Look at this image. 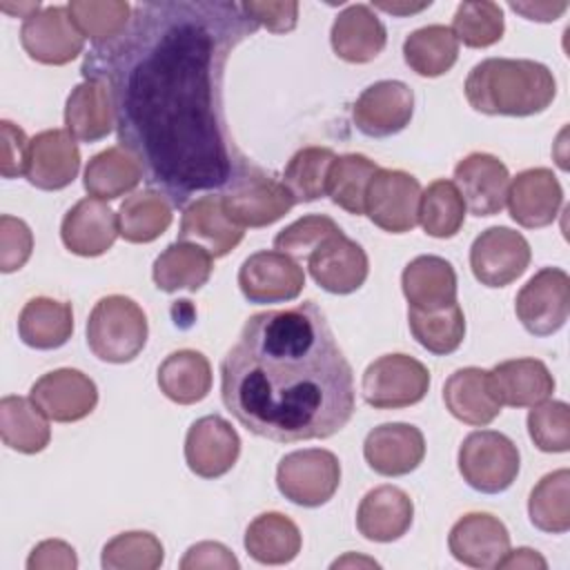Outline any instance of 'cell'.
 Returning a JSON list of instances; mask_svg holds the SVG:
<instances>
[{
	"instance_id": "obj_14",
	"label": "cell",
	"mask_w": 570,
	"mask_h": 570,
	"mask_svg": "<svg viewBox=\"0 0 570 570\" xmlns=\"http://www.w3.org/2000/svg\"><path fill=\"white\" fill-rule=\"evenodd\" d=\"M414 114V94L401 80H379L361 91L352 107L356 129L370 138L403 131Z\"/></svg>"
},
{
	"instance_id": "obj_12",
	"label": "cell",
	"mask_w": 570,
	"mask_h": 570,
	"mask_svg": "<svg viewBox=\"0 0 570 570\" xmlns=\"http://www.w3.org/2000/svg\"><path fill=\"white\" fill-rule=\"evenodd\" d=\"M223 205L240 227H267L283 218L296 203L283 180L256 167L229 187Z\"/></svg>"
},
{
	"instance_id": "obj_36",
	"label": "cell",
	"mask_w": 570,
	"mask_h": 570,
	"mask_svg": "<svg viewBox=\"0 0 570 570\" xmlns=\"http://www.w3.org/2000/svg\"><path fill=\"white\" fill-rule=\"evenodd\" d=\"M0 436L7 448L36 454L49 445L51 428L42 410L24 396H2L0 401Z\"/></svg>"
},
{
	"instance_id": "obj_32",
	"label": "cell",
	"mask_w": 570,
	"mask_h": 570,
	"mask_svg": "<svg viewBox=\"0 0 570 570\" xmlns=\"http://www.w3.org/2000/svg\"><path fill=\"white\" fill-rule=\"evenodd\" d=\"M214 272V258L209 252L194 243L176 240L154 261L151 276L160 292L174 294L178 289H200Z\"/></svg>"
},
{
	"instance_id": "obj_43",
	"label": "cell",
	"mask_w": 570,
	"mask_h": 570,
	"mask_svg": "<svg viewBox=\"0 0 570 570\" xmlns=\"http://www.w3.org/2000/svg\"><path fill=\"white\" fill-rule=\"evenodd\" d=\"M336 160L330 147H303L298 149L285 171L283 185L289 189L294 203H312L327 194V176Z\"/></svg>"
},
{
	"instance_id": "obj_3",
	"label": "cell",
	"mask_w": 570,
	"mask_h": 570,
	"mask_svg": "<svg viewBox=\"0 0 570 570\" xmlns=\"http://www.w3.org/2000/svg\"><path fill=\"white\" fill-rule=\"evenodd\" d=\"M465 98L488 116H534L557 96L552 71L528 58H485L465 78Z\"/></svg>"
},
{
	"instance_id": "obj_30",
	"label": "cell",
	"mask_w": 570,
	"mask_h": 570,
	"mask_svg": "<svg viewBox=\"0 0 570 570\" xmlns=\"http://www.w3.org/2000/svg\"><path fill=\"white\" fill-rule=\"evenodd\" d=\"M65 125L67 131L82 142L107 138L116 127L107 85L91 78L76 85L65 105Z\"/></svg>"
},
{
	"instance_id": "obj_20",
	"label": "cell",
	"mask_w": 570,
	"mask_h": 570,
	"mask_svg": "<svg viewBox=\"0 0 570 570\" xmlns=\"http://www.w3.org/2000/svg\"><path fill=\"white\" fill-rule=\"evenodd\" d=\"M80 171V149L67 129H45L29 142L27 180L45 191L73 183Z\"/></svg>"
},
{
	"instance_id": "obj_52",
	"label": "cell",
	"mask_w": 570,
	"mask_h": 570,
	"mask_svg": "<svg viewBox=\"0 0 570 570\" xmlns=\"http://www.w3.org/2000/svg\"><path fill=\"white\" fill-rule=\"evenodd\" d=\"M240 563L232 554V550L218 541H200L187 548L185 557L180 559V570H200V568H220V570H236Z\"/></svg>"
},
{
	"instance_id": "obj_4",
	"label": "cell",
	"mask_w": 570,
	"mask_h": 570,
	"mask_svg": "<svg viewBox=\"0 0 570 570\" xmlns=\"http://www.w3.org/2000/svg\"><path fill=\"white\" fill-rule=\"evenodd\" d=\"M142 307L122 294L100 298L87 318V345L105 363H129L147 343Z\"/></svg>"
},
{
	"instance_id": "obj_42",
	"label": "cell",
	"mask_w": 570,
	"mask_h": 570,
	"mask_svg": "<svg viewBox=\"0 0 570 570\" xmlns=\"http://www.w3.org/2000/svg\"><path fill=\"white\" fill-rule=\"evenodd\" d=\"M381 167L363 154L336 156L327 176V196L334 205L354 216L365 214V194L370 180Z\"/></svg>"
},
{
	"instance_id": "obj_33",
	"label": "cell",
	"mask_w": 570,
	"mask_h": 570,
	"mask_svg": "<svg viewBox=\"0 0 570 570\" xmlns=\"http://www.w3.org/2000/svg\"><path fill=\"white\" fill-rule=\"evenodd\" d=\"M247 554L265 566H283L296 559L301 552V530L298 525L281 512L258 514L245 530Z\"/></svg>"
},
{
	"instance_id": "obj_39",
	"label": "cell",
	"mask_w": 570,
	"mask_h": 570,
	"mask_svg": "<svg viewBox=\"0 0 570 570\" xmlns=\"http://www.w3.org/2000/svg\"><path fill=\"white\" fill-rule=\"evenodd\" d=\"M530 523L548 534L570 530V470L561 468L546 474L528 499Z\"/></svg>"
},
{
	"instance_id": "obj_6",
	"label": "cell",
	"mask_w": 570,
	"mask_h": 570,
	"mask_svg": "<svg viewBox=\"0 0 570 570\" xmlns=\"http://www.w3.org/2000/svg\"><path fill=\"white\" fill-rule=\"evenodd\" d=\"M278 492L303 508L327 503L341 485V463L334 452L323 448L294 450L278 461Z\"/></svg>"
},
{
	"instance_id": "obj_24",
	"label": "cell",
	"mask_w": 570,
	"mask_h": 570,
	"mask_svg": "<svg viewBox=\"0 0 570 570\" xmlns=\"http://www.w3.org/2000/svg\"><path fill=\"white\" fill-rule=\"evenodd\" d=\"M118 214L100 198L78 200L62 218L60 238L76 256H100L116 243Z\"/></svg>"
},
{
	"instance_id": "obj_45",
	"label": "cell",
	"mask_w": 570,
	"mask_h": 570,
	"mask_svg": "<svg viewBox=\"0 0 570 570\" xmlns=\"http://www.w3.org/2000/svg\"><path fill=\"white\" fill-rule=\"evenodd\" d=\"M165 561L163 543L156 534L131 530L105 543L100 566L105 570H156Z\"/></svg>"
},
{
	"instance_id": "obj_40",
	"label": "cell",
	"mask_w": 570,
	"mask_h": 570,
	"mask_svg": "<svg viewBox=\"0 0 570 570\" xmlns=\"http://www.w3.org/2000/svg\"><path fill=\"white\" fill-rule=\"evenodd\" d=\"M407 323L414 341L436 356L456 352L465 338V316L459 303L436 312L407 307Z\"/></svg>"
},
{
	"instance_id": "obj_16",
	"label": "cell",
	"mask_w": 570,
	"mask_h": 570,
	"mask_svg": "<svg viewBox=\"0 0 570 570\" xmlns=\"http://www.w3.org/2000/svg\"><path fill=\"white\" fill-rule=\"evenodd\" d=\"M240 454L238 432L218 414L196 419L185 436L187 468L203 479L227 474Z\"/></svg>"
},
{
	"instance_id": "obj_49",
	"label": "cell",
	"mask_w": 570,
	"mask_h": 570,
	"mask_svg": "<svg viewBox=\"0 0 570 570\" xmlns=\"http://www.w3.org/2000/svg\"><path fill=\"white\" fill-rule=\"evenodd\" d=\"M33 252V234L29 225L16 216H0V272L11 274L24 267Z\"/></svg>"
},
{
	"instance_id": "obj_41",
	"label": "cell",
	"mask_w": 570,
	"mask_h": 570,
	"mask_svg": "<svg viewBox=\"0 0 570 570\" xmlns=\"http://www.w3.org/2000/svg\"><path fill=\"white\" fill-rule=\"evenodd\" d=\"M465 203L452 180L439 178L421 191L419 223L432 238H452L465 220Z\"/></svg>"
},
{
	"instance_id": "obj_22",
	"label": "cell",
	"mask_w": 570,
	"mask_h": 570,
	"mask_svg": "<svg viewBox=\"0 0 570 570\" xmlns=\"http://www.w3.org/2000/svg\"><path fill=\"white\" fill-rule=\"evenodd\" d=\"M363 456L376 474H410L421 465L425 456L423 432L410 423L376 425L363 441Z\"/></svg>"
},
{
	"instance_id": "obj_23",
	"label": "cell",
	"mask_w": 570,
	"mask_h": 570,
	"mask_svg": "<svg viewBox=\"0 0 570 570\" xmlns=\"http://www.w3.org/2000/svg\"><path fill=\"white\" fill-rule=\"evenodd\" d=\"M245 236V227L232 220L223 205V196H200L189 203L180 218L178 240L194 243L212 254L227 256Z\"/></svg>"
},
{
	"instance_id": "obj_9",
	"label": "cell",
	"mask_w": 570,
	"mask_h": 570,
	"mask_svg": "<svg viewBox=\"0 0 570 570\" xmlns=\"http://www.w3.org/2000/svg\"><path fill=\"white\" fill-rule=\"evenodd\" d=\"M421 183L401 169H379L365 194V216L390 234H405L419 223Z\"/></svg>"
},
{
	"instance_id": "obj_26",
	"label": "cell",
	"mask_w": 570,
	"mask_h": 570,
	"mask_svg": "<svg viewBox=\"0 0 570 570\" xmlns=\"http://www.w3.org/2000/svg\"><path fill=\"white\" fill-rule=\"evenodd\" d=\"M330 42L341 60L363 65L385 49L387 31L370 4H347L334 18Z\"/></svg>"
},
{
	"instance_id": "obj_37",
	"label": "cell",
	"mask_w": 570,
	"mask_h": 570,
	"mask_svg": "<svg viewBox=\"0 0 570 570\" xmlns=\"http://www.w3.org/2000/svg\"><path fill=\"white\" fill-rule=\"evenodd\" d=\"M459 58V40L452 29L445 24H428L414 29L403 40V60L405 65L423 76L436 78L448 73Z\"/></svg>"
},
{
	"instance_id": "obj_57",
	"label": "cell",
	"mask_w": 570,
	"mask_h": 570,
	"mask_svg": "<svg viewBox=\"0 0 570 570\" xmlns=\"http://www.w3.org/2000/svg\"><path fill=\"white\" fill-rule=\"evenodd\" d=\"M0 9L11 13V16H20V18H29L33 16L36 11L42 9V4L36 0V2H18V4H11V2H0Z\"/></svg>"
},
{
	"instance_id": "obj_29",
	"label": "cell",
	"mask_w": 570,
	"mask_h": 570,
	"mask_svg": "<svg viewBox=\"0 0 570 570\" xmlns=\"http://www.w3.org/2000/svg\"><path fill=\"white\" fill-rule=\"evenodd\" d=\"M494 394L501 405L532 407L554 392V379L539 358H510L490 372Z\"/></svg>"
},
{
	"instance_id": "obj_54",
	"label": "cell",
	"mask_w": 570,
	"mask_h": 570,
	"mask_svg": "<svg viewBox=\"0 0 570 570\" xmlns=\"http://www.w3.org/2000/svg\"><path fill=\"white\" fill-rule=\"evenodd\" d=\"M510 9L528 20L552 22L568 9V2H510Z\"/></svg>"
},
{
	"instance_id": "obj_44",
	"label": "cell",
	"mask_w": 570,
	"mask_h": 570,
	"mask_svg": "<svg viewBox=\"0 0 570 570\" xmlns=\"http://www.w3.org/2000/svg\"><path fill=\"white\" fill-rule=\"evenodd\" d=\"M67 9L78 31L94 45H102L118 38L127 29L134 7L122 0H73L67 4Z\"/></svg>"
},
{
	"instance_id": "obj_48",
	"label": "cell",
	"mask_w": 570,
	"mask_h": 570,
	"mask_svg": "<svg viewBox=\"0 0 570 570\" xmlns=\"http://www.w3.org/2000/svg\"><path fill=\"white\" fill-rule=\"evenodd\" d=\"M341 227L323 214H307L274 236V249L292 258H307L325 238L336 234Z\"/></svg>"
},
{
	"instance_id": "obj_2",
	"label": "cell",
	"mask_w": 570,
	"mask_h": 570,
	"mask_svg": "<svg viewBox=\"0 0 570 570\" xmlns=\"http://www.w3.org/2000/svg\"><path fill=\"white\" fill-rule=\"evenodd\" d=\"M220 399L245 430L276 443L327 439L356 410L352 365L314 301L245 321L220 361Z\"/></svg>"
},
{
	"instance_id": "obj_50",
	"label": "cell",
	"mask_w": 570,
	"mask_h": 570,
	"mask_svg": "<svg viewBox=\"0 0 570 570\" xmlns=\"http://www.w3.org/2000/svg\"><path fill=\"white\" fill-rule=\"evenodd\" d=\"M240 7L258 27H265L272 33H287L298 22V2L245 0Z\"/></svg>"
},
{
	"instance_id": "obj_35",
	"label": "cell",
	"mask_w": 570,
	"mask_h": 570,
	"mask_svg": "<svg viewBox=\"0 0 570 570\" xmlns=\"http://www.w3.org/2000/svg\"><path fill=\"white\" fill-rule=\"evenodd\" d=\"M145 178L140 163L120 145L91 156L85 167V189L100 200H114L129 194Z\"/></svg>"
},
{
	"instance_id": "obj_8",
	"label": "cell",
	"mask_w": 570,
	"mask_h": 570,
	"mask_svg": "<svg viewBox=\"0 0 570 570\" xmlns=\"http://www.w3.org/2000/svg\"><path fill=\"white\" fill-rule=\"evenodd\" d=\"M514 312L534 336L559 332L570 314V276L561 267L539 269L517 294Z\"/></svg>"
},
{
	"instance_id": "obj_19",
	"label": "cell",
	"mask_w": 570,
	"mask_h": 570,
	"mask_svg": "<svg viewBox=\"0 0 570 570\" xmlns=\"http://www.w3.org/2000/svg\"><path fill=\"white\" fill-rule=\"evenodd\" d=\"M563 203L559 178L548 167H532L517 174L508 189V209L517 225L528 229L554 223Z\"/></svg>"
},
{
	"instance_id": "obj_46",
	"label": "cell",
	"mask_w": 570,
	"mask_h": 570,
	"mask_svg": "<svg viewBox=\"0 0 570 570\" xmlns=\"http://www.w3.org/2000/svg\"><path fill=\"white\" fill-rule=\"evenodd\" d=\"M452 33L459 42L472 49H483L503 38L505 22L503 11L497 2L472 0L461 2L452 18Z\"/></svg>"
},
{
	"instance_id": "obj_11",
	"label": "cell",
	"mask_w": 570,
	"mask_h": 570,
	"mask_svg": "<svg viewBox=\"0 0 570 570\" xmlns=\"http://www.w3.org/2000/svg\"><path fill=\"white\" fill-rule=\"evenodd\" d=\"M22 49L42 65H67L85 49V36L73 24L67 4H49L24 18L20 27Z\"/></svg>"
},
{
	"instance_id": "obj_28",
	"label": "cell",
	"mask_w": 570,
	"mask_h": 570,
	"mask_svg": "<svg viewBox=\"0 0 570 570\" xmlns=\"http://www.w3.org/2000/svg\"><path fill=\"white\" fill-rule=\"evenodd\" d=\"M401 287L410 307L436 312L456 303V272L450 261L425 254L410 261L401 274Z\"/></svg>"
},
{
	"instance_id": "obj_51",
	"label": "cell",
	"mask_w": 570,
	"mask_h": 570,
	"mask_svg": "<svg viewBox=\"0 0 570 570\" xmlns=\"http://www.w3.org/2000/svg\"><path fill=\"white\" fill-rule=\"evenodd\" d=\"M2 134V160H0V174L2 178H18L27 171V158H29V142L24 131L13 125L11 120L0 122Z\"/></svg>"
},
{
	"instance_id": "obj_27",
	"label": "cell",
	"mask_w": 570,
	"mask_h": 570,
	"mask_svg": "<svg viewBox=\"0 0 570 570\" xmlns=\"http://www.w3.org/2000/svg\"><path fill=\"white\" fill-rule=\"evenodd\" d=\"M443 403L461 423L483 428L501 414V401L494 394L488 370L461 367L443 385Z\"/></svg>"
},
{
	"instance_id": "obj_47",
	"label": "cell",
	"mask_w": 570,
	"mask_h": 570,
	"mask_svg": "<svg viewBox=\"0 0 570 570\" xmlns=\"http://www.w3.org/2000/svg\"><path fill=\"white\" fill-rule=\"evenodd\" d=\"M528 434L541 452L570 450V407L563 401H541L528 412Z\"/></svg>"
},
{
	"instance_id": "obj_38",
	"label": "cell",
	"mask_w": 570,
	"mask_h": 570,
	"mask_svg": "<svg viewBox=\"0 0 570 570\" xmlns=\"http://www.w3.org/2000/svg\"><path fill=\"white\" fill-rule=\"evenodd\" d=\"M174 212L165 194L145 189L127 196L118 207V229L129 243H151L167 232Z\"/></svg>"
},
{
	"instance_id": "obj_18",
	"label": "cell",
	"mask_w": 570,
	"mask_h": 570,
	"mask_svg": "<svg viewBox=\"0 0 570 570\" xmlns=\"http://www.w3.org/2000/svg\"><path fill=\"white\" fill-rule=\"evenodd\" d=\"M465 203V209L474 216H494L505 207L510 174L508 167L492 154L472 151L454 167L452 180Z\"/></svg>"
},
{
	"instance_id": "obj_5",
	"label": "cell",
	"mask_w": 570,
	"mask_h": 570,
	"mask_svg": "<svg viewBox=\"0 0 570 570\" xmlns=\"http://www.w3.org/2000/svg\"><path fill=\"white\" fill-rule=\"evenodd\" d=\"M459 472L463 481L483 494L508 490L521 468L519 448L497 430L470 432L459 448Z\"/></svg>"
},
{
	"instance_id": "obj_17",
	"label": "cell",
	"mask_w": 570,
	"mask_h": 570,
	"mask_svg": "<svg viewBox=\"0 0 570 570\" xmlns=\"http://www.w3.org/2000/svg\"><path fill=\"white\" fill-rule=\"evenodd\" d=\"M307 269L321 289L352 294L365 283L370 261L365 249L338 229L307 256Z\"/></svg>"
},
{
	"instance_id": "obj_55",
	"label": "cell",
	"mask_w": 570,
	"mask_h": 570,
	"mask_svg": "<svg viewBox=\"0 0 570 570\" xmlns=\"http://www.w3.org/2000/svg\"><path fill=\"white\" fill-rule=\"evenodd\" d=\"M497 568H528V570H546L548 568V561L532 548H517V550H508L505 557L499 561Z\"/></svg>"
},
{
	"instance_id": "obj_7",
	"label": "cell",
	"mask_w": 570,
	"mask_h": 570,
	"mask_svg": "<svg viewBox=\"0 0 570 570\" xmlns=\"http://www.w3.org/2000/svg\"><path fill=\"white\" fill-rule=\"evenodd\" d=\"M428 367L407 354H383L372 361L361 379V392L367 405L376 410L410 407L428 394Z\"/></svg>"
},
{
	"instance_id": "obj_10",
	"label": "cell",
	"mask_w": 570,
	"mask_h": 570,
	"mask_svg": "<svg viewBox=\"0 0 570 570\" xmlns=\"http://www.w3.org/2000/svg\"><path fill=\"white\" fill-rule=\"evenodd\" d=\"M530 243L510 227L481 232L470 247V269L485 287H505L530 265Z\"/></svg>"
},
{
	"instance_id": "obj_13",
	"label": "cell",
	"mask_w": 570,
	"mask_h": 570,
	"mask_svg": "<svg viewBox=\"0 0 570 570\" xmlns=\"http://www.w3.org/2000/svg\"><path fill=\"white\" fill-rule=\"evenodd\" d=\"M238 287L243 296L256 305L294 301L305 287V272L292 256L263 249L243 261Z\"/></svg>"
},
{
	"instance_id": "obj_25",
	"label": "cell",
	"mask_w": 570,
	"mask_h": 570,
	"mask_svg": "<svg viewBox=\"0 0 570 570\" xmlns=\"http://www.w3.org/2000/svg\"><path fill=\"white\" fill-rule=\"evenodd\" d=\"M414 521V503L410 494L396 485H379L370 490L356 510V528L367 541L390 543L401 539Z\"/></svg>"
},
{
	"instance_id": "obj_58",
	"label": "cell",
	"mask_w": 570,
	"mask_h": 570,
	"mask_svg": "<svg viewBox=\"0 0 570 570\" xmlns=\"http://www.w3.org/2000/svg\"><path fill=\"white\" fill-rule=\"evenodd\" d=\"M345 566H374V568H379V563L374 561V559H365V557H354V554H345L343 559H336L334 563H332V568H345Z\"/></svg>"
},
{
	"instance_id": "obj_53",
	"label": "cell",
	"mask_w": 570,
	"mask_h": 570,
	"mask_svg": "<svg viewBox=\"0 0 570 570\" xmlns=\"http://www.w3.org/2000/svg\"><path fill=\"white\" fill-rule=\"evenodd\" d=\"M76 568H78L76 550L60 539L40 541L27 559V570H76Z\"/></svg>"
},
{
	"instance_id": "obj_31",
	"label": "cell",
	"mask_w": 570,
	"mask_h": 570,
	"mask_svg": "<svg viewBox=\"0 0 570 570\" xmlns=\"http://www.w3.org/2000/svg\"><path fill=\"white\" fill-rule=\"evenodd\" d=\"M73 334V312L65 301L36 296L24 303L18 316V336L33 350L62 347Z\"/></svg>"
},
{
	"instance_id": "obj_1",
	"label": "cell",
	"mask_w": 570,
	"mask_h": 570,
	"mask_svg": "<svg viewBox=\"0 0 570 570\" xmlns=\"http://www.w3.org/2000/svg\"><path fill=\"white\" fill-rule=\"evenodd\" d=\"M256 31L232 0L138 2L118 38L85 53L80 71L107 85L120 147L171 205L256 169L236 147L223 105L227 60Z\"/></svg>"
},
{
	"instance_id": "obj_21",
	"label": "cell",
	"mask_w": 570,
	"mask_h": 570,
	"mask_svg": "<svg viewBox=\"0 0 570 570\" xmlns=\"http://www.w3.org/2000/svg\"><path fill=\"white\" fill-rule=\"evenodd\" d=\"M452 557L470 568H497L510 550V532L488 512L463 514L448 534Z\"/></svg>"
},
{
	"instance_id": "obj_34",
	"label": "cell",
	"mask_w": 570,
	"mask_h": 570,
	"mask_svg": "<svg viewBox=\"0 0 570 570\" xmlns=\"http://www.w3.org/2000/svg\"><path fill=\"white\" fill-rule=\"evenodd\" d=\"M158 387L178 405L203 401L212 390V365L207 356L196 350L171 352L158 365Z\"/></svg>"
},
{
	"instance_id": "obj_15",
	"label": "cell",
	"mask_w": 570,
	"mask_h": 570,
	"mask_svg": "<svg viewBox=\"0 0 570 570\" xmlns=\"http://www.w3.org/2000/svg\"><path fill=\"white\" fill-rule=\"evenodd\" d=\"M29 399L49 421L73 423L89 416L98 403L96 383L73 367L42 374L29 390Z\"/></svg>"
},
{
	"instance_id": "obj_56",
	"label": "cell",
	"mask_w": 570,
	"mask_h": 570,
	"mask_svg": "<svg viewBox=\"0 0 570 570\" xmlns=\"http://www.w3.org/2000/svg\"><path fill=\"white\" fill-rule=\"evenodd\" d=\"M432 2H421V4H396V2H374L372 7L374 9H381V11H387L392 16H407V13H416V11H423L428 9Z\"/></svg>"
}]
</instances>
